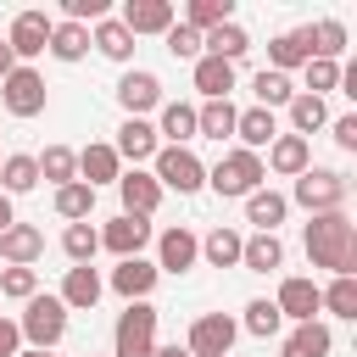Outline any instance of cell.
Wrapping results in <instances>:
<instances>
[{
    "instance_id": "obj_5",
    "label": "cell",
    "mask_w": 357,
    "mask_h": 357,
    "mask_svg": "<svg viewBox=\"0 0 357 357\" xmlns=\"http://www.w3.org/2000/svg\"><path fill=\"white\" fill-rule=\"evenodd\" d=\"M262 178H268V173H262V156H257V151H240V145L223 151L218 167H206V184H212L218 195H234V201H245L251 190H262Z\"/></svg>"
},
{
    "instance_id": "obj_27",
    "label": "cell",
    "mask_w": 357,
    "mask_h": 357,
    "mask_svg": "<svg viewBox=\"0 0 357 357\" xmlns=\"http://www.w3.org/2000/svg\"><path fill=\"white\" fill-rule=\"evenodd\" d=\"M89 45H95V50H100L106 61H123V67L134 61V33H128V28L117 22V17H100V22L89 28Z\"/></svg>"
},
{
    "instance_id": "obj_1",
    "label": "cell",
    "mask_w": 357,
    "mask_h": 357,
    "mask_svg": "<svg viewBox=\"0 0 357 357\" xmlns=\"http://www.w3.org/2000/svg\"><path fill=\"white\" fill-rule=\"evenodd\" d=\"M301 245L312 268H329L335 279H357V223L346 212H318L301 229Z\"/></svg>"
},
{
    "instance_id": "obj_16",
    "label": "cell",
    "mask_w": 357,
    "mask_h": 357,
    "mask_svg": "<svg viewBox=\"0 0 357 357\" xmlns=\"http://www.w3.org/2000/svg\"><path fill=\"white\" fill-rule=\"evenodd\" d=\"M112 151H117V162H134V167H139V162H151V156L162 151V139H156V128H151L145 117H123Z\"/></svg>"
},
{
    "instance_id": "obj_35",
    "label": "cell",
    "mask_w": 357,
    "mask_h": 357,
    "mask_svg": "<svg viewBox=\"0 0 357 357\" xmlns=\"http://www.w3.org/2000/svg\"><path fill=\"white\" fill-rule=\"evenodd\" d=\"M33 184H39V162H33L28 151L0 156V195H28Z\"/></svg>"
},
{
    "instance_id": "obj_3",
    "label": "cell",
    "mask_w": 357,
    "mask_h": 357,
    "mask_svg": "<svg viewBox=\"0 0 357 357\" xmlns=\"http://www.w3.org/2000/svg\"><path fill=\"white\" fill-rule=\"evenodd\" d=\"M17 329H22V346L28 351H56L61 335H67V307L56 296H33V301H22Z\"/></svg>"
},
{
    "instance_id": "obj_7",
    "label": "cell",
    "mask_w": 357,
    "mask_h": 357,
    "mask_svg": "<svg viewBox=\"0 0 357 357\" xmlns=\"http://www.w3.org/2000/svg\"><path fill=\"white\" fill-rule=\"evenodd\" d=\"M234 340H240V324H234L229 312H201V318L190 324V335H184V351H190V357H229Z\"/></svg>"
},
{
    "instance_id": "obj_18",
    "label": "cell",
    "mask_w": 357,
    "mask_h": 357,
    "mask_svg": "<svg viewBox=\"0 0 357 357\" xmlns=\"http://www.w3.org/2000/svg\"><path fill=\"white\" fill-rule=\"evenodd\" d=\"M117 178H123V162H117V151H112L106 139H89V145L78 151V184L100 190V184H117Z\"/></svg>"
},
{
    "instance_id": "obj_4",
    "label": "cell",
    "mask_w": 357,
    "mask_h": 357,
    "mask_svg": "<svg viewBox=\"0 0 357 357\" xmlns=\"http://www.w3.org/2000/svg\"><path fill=\"white\" fill-rule=\"evenodd\" d=\"M151 178H156L162 190L195 195V190H206V162H201L190 145H162V151L151 156Z\"/></svg>"
},
{
    "instance_id": "obj_34",
    "label": "cell",
    "mask_w": 357,
    "mask_h": 357,
    "mask_svg": "<svg viewBox=\"0 0 357 357\" xmlns=\"http://www.w3.org/2000/svg\"><path fill=\"white\" fill-rule=\"evenodd\" d=\"M240 245H245V234L229 229V223H218V229L201 240V257H206L212 268H240Z\"/></svg>"
},
{
    "instance_id": "obj_20",
    "label": "cell",
    "mask_w": 357,
    "mask_h": 357,
    "mask_svg": "<svg viewBox=\"0 0 357 357\" xmlns=\"http://www.w3.org/2000/svg\"><path fill=\"white\" fill-rule=\"evenodd\" d=\"M45 257V234L33 229V223H11L6 234H0V262L6 268H33Z\"/></svg>"
},
{
    "instance_id": "obj_26",
    "label": "cell",
    "mask_w": 357,
    "mask_h": 357,
    "mask_svg": "<svg viewBox=\"0 0 357 357\" xmlns=\"http://www.w3.org/2000/svg\"><path fill=\"white\" fill-rule=\"evenodd\" d=\"M234 139H240V151H268L273 139H279V123H273V112H262V106H251V112H240L234 117Z\"/></svg>"
},
{
    "instance_id": "obj_37",
    "label": "cell",
    "mask_w": 357,
    "mask_h": 357,
    "mask_svg": "<svg viewBox=\"0 0 357 357\" xmlns=\"http://www.w3.org/2000/svg\"><path fill=\"white\" fill-rule=\"evenodd\" d=\"M223 22H234V0H190L184 6V28H195V33H212Z\"/></svg>"
},
{
    "instance_id": "obj_45",
    "label": "cell",
    "mask_w": 357,
    "mask_h": 357,
    "mask_svg": "<svg viewBox=\"0 0 357 357\" xmlns=\"http://www.w3.org/2000/svg\"><path fill=\"white\" fill-rule=\"evenodd\" d=\"M301 73H307V89H301V95H318V100L340 84V61H307Z\"/></svg>"
},
{
    "instance_id": "obj_14",
    "label": "cell",
    "mask_w": 357,
    "mask_h": 357,
    "mask_svg": "<svg viewBox=\"0 0 357 357\" xmlns=\"http://www.w3.org/2000/svg\"><path fill=\"white\" fill-rule=\"evenodd\" d=\"M117 22L139 39V33H167L173 22H178V6L173 0H128L123 11H117Z\"/></svg>"
},
{
    "instance_id": "obj_29",
    "label": "cell",
    "mask_w": 357,
    "mask_h": 357,
    "mask_svg": "<svg viewBox=\"0 0 357 357\" xmlns=\"http://www.w3.org/2000/svg\"><path fill=\"white\" fill-rule=\"evenodd\" d=\"M251 50V33L240 28V22H223V28H212V33H201V56H218V61H240Z\"/></svg>"
},
{
    "instance_id": "obj_11",
    "label": "cell",
    "mask_w": 357,
    "mask_h": 357,
    "mask_svg": "<svg viewBox=\"0 0 357 357\" xmlns=\"http://www.w3.org/2000/svg\"><path fill=\"white\" fill-rule=\"evenodd\" d=\"M100 245H106L117 262L145 257V245H151V218H128V212H117V218L100 229Z\"/></svg>"
},
{
    "instance_id": "obj_30",
    "label": "cell",
    "mask_w": 357,
    "mask_h": 357,
    "mask_svg": "<svg viewBox=\"0 0 357 357\" xmlns=\"http://www.w3.org/2000/svg\"><path fill=\"white\" fill-rule=\"evenodd\" d=\"M234 100H201L195 106V139H229L234 134Z\"/></svg>"
},
{
    "instance_id": "obj_46",
    "label": "cell",
    "mask_w": 357,
    "mask_h": 357,
    "mask_svg": "<svg viewBox=\"0 0 357 357\" xmlns=\"http://www.w3.org/2000/svg\"><path fill=\"white\" fill-rule=\"evenodd\" d=\"M162 39H167V50H173L178 61H201V33H195V28H184V22H173V28L162 33Z\"/></svg>"
},
{
    "instance_id": "obj_48",
    "label": "cell",
    "mask_w": 357,
    "mask_h": 357,
    "mask_svg": "<svg viewBox=\"0 0 357 357\" xmlns=\"http://www.w3.org/2000/svg\"><path fill=\"white\" fill-rule=\"evenodd\" d=\"M22 351V329H17V318H0V357H17Z\"/></svg>"
},
{
    "instance_id": "obj_19",
    "label": "cell",
    "mask_w": 357,
    "mask_h": 357,
    "mask_svg": "<svg viewBox=\"0 0 357 357\" xmlns=\"http://www.w3.org/2000/svg\"><path fill=\"white\" fill-rule=\"evenodd\" d=\"M156 279H162V273H156V262H151V257H128V262H117V268H112V279H106V284H112L123 301H145V296L156 290Z\"/></svg>"
},
{
    "instance_id": "obj_22",
    "label": "cell",
    "mask_w": 357,
    "mask_h": 357,
    "mask_svg": "<svg viewBox=\"0 0 357 357\" xmlns=\"http://www.w3.org/2000/svg\"><path fill=\"white\" fill-rule=\"evenodd\" d=\"M100 290H106V279L84 262V268H67V279H61V296H56V301H61L67 312H89V307L100 301Z\"/></svg>"
},
{
    "instance_id": "obj_36",
    "label": "cell",
    "mask_w": 357,
    "mask_h": 357,
    "mask_svg": "<svg viewBox=\"0 0 357 357\" xmlns=\"http://www.w3.org/2000/svg\"><path fill=\"white\" fill-rule=\"evenodd\" d=\"M284 112H290V134H301V139L318 134V128H329V106H324L318 95H301V89H296V100H290Z\"/></svg>"
},
{
    "instance_id": "obj_28",
    "label": "cell",
    "mask_w": 357,
    "mask_h": 357,
    "mask_svg": "<svg viewBox=\"0 0 357 357\" xmlns=\"http://www.w3.org/2000/svg\"><path fill=\"white\" fill-rule=\"evenodd\" d=\"M307 45H312V61H340V56H346V22H340V17L307 22Z\"/></svg>"
},
{
    "instance_id": "obj_23",
    "label": "cell",
    "mask_w": 357,
    "mask_h": 357,
    "mask_svg": "<svg viewBox=\"0 0 357 357\" xmlns=\"http://www.w3.org/2000/svg\"><path fill=\"white\" fill-rule=\"evenodd\" d=\"M156 112H162V117H156L151 128H156L162 145H190V139H195V106H190V100H162Z\"/></svg>"
},
{
    "instance_id": "obj_38",
    "label": "cell",
    "mask_w": 357,
    "mask_h": 357,
    "mask_svg": "<svg viewBox=\"0 0 357 357\" xmlns=\"http://www.w3.org/2000/svg\"><path fill=\"white\" fill-rule=\"evenodd\" d=\"M33 162H39V178L56 190L78 178V151H67V145H45V156H33Z\"/></svg>"
},
{
    "instance_id": "obj_52",
    "label": "cell",
    "mask_w": 357,
    "mask_h": 357,
    "mask_svg": "<svg viewBox=\"0 0 357 357\" xmlns=\"http://www.w3.org/2000/svg\"><path fill=\"white\" fill-rule=\"evenodd\" d=\"M17 357H56V351H28V346H22V351H17Z\"/></svg>"
},
{
    "instance_id": "obj_43",
    "label": "cell",
    "mask_w": 357,
    "mask_h": 357,
    "mask_svg": "<svg viewBox=\"0 0 357 357\" xmlns=\"http://www.w3.org/2000/svg\"><path fill=\"white\" fill-rule=\"evenodd\" d=\"M245 335H257V340H268V335H279L284 329V318H279V307L268 301V296H257V301H245V324H240Z\"/></svg>"
},
{
    "instance_id": "obj_50",
    "label": "cell",
    "mask_w": 357,
    "mask_h": 357,
    "mask_svg": "<svg viewBox=\"0 0 357 357\" xmlns=\"http://www.w3.org/2000/svg\"><path fill=\"white\" fill-rule=\"evenodd\" d=\"M11 67H17V56H11V45H6V39H0V78H6V73H11Z\"/></svg>"
},
{
    "instance_id": "obj_12",
    "label": "cell",
    "mask_w": 357,
    "mask_h": 357,
    "mask_svg": "<svg viewBox=\"0 0 357 357\" xmlns=\"http://www.w3.org/2000/svg\"><path fill=\"white\" fill-rule=\"evenodd\" d=\"M195 262H201V240L184 223H173V229L156 234V273H190Z\"/></svg>"
},
{
    "instance_id": "obj_24",
    "label": "cell",
    "mask_w": 357,
    "mask_h": 357,
    "mask_svg": "<svg viewBox=\"0 0 357 357\" xmlns=\"http://www.w3.org/2000/svg\"><path fill=\"white\" fill-rule=\"evenodd\" d=\"M290 218V201L279 195V190H251L245 195V223H257V234H279V223Z\"/></svg>"
},
{
    "instance_id": "obj_17",
    "label": "cell",
    "mask_w": 357,
    "mask_h": 357,
    "mask_svg": "<svg viewBox=\"0 0 357 357\" xmlns=\"http://www.w3.org/2000/svg\"><path fill=\"white\" fill-rule=\"evenodd\" d=\"M312 167V145L301 139V134H279L273 145H268V162H262V173H279V178H301Z\"/></svg>"
},
{
    "instance_id": "obj_39",
    "label": "cell",
    "mask_w": 357,
    "mask_h": 357,
    "mask_svg": "<svg viewBox=\"0 0 357 357\" xmlns=\"http://www.w3.org/2000/svg\"><path fill=\"white\" fill-rule=\"evenodd\" d=\"M61 251H67L73 268L95 262V251H100V229H95V223H67V229H61Z\"/></svg>"
},
{
    "instance_id": "obj_44",
    "label": "cell",
    "mask_w": 357,
    "mask_h": 357,
    "mask_svg": "<svg viewBox=\"0 0 357 357\" xmlns=\"http://www.w3.org/2000/svg\"><path fill=\"white\" fill-rule=\"evenodd\" d=\"M39 296V268H0V301H33Z\"/></svg>"
},
{
    "instance_id": "obj_40",
    "label": "cell",
    "mask_w": 357,
    "mask_h": 357,
    "mask_svg": "<svg viewBox=\"0 0 357 357\" xmlns=\"http://www.w3.org/2000/svg\"><path fill=\"white\" fill-rule=\"evenodd\" d=\"M251 89H257V106H262V112H273V106H290V100H296V84H290L284 73H273V67H262V73L251 78Z\"/></svg>"
},
{
    "instance_id": "obj_32",
    "label": "cell",
    "mask_w": 357,
    "mask_h": 357,
    "mask_svg": "<svg viewBox=\"0 0 357 357\" xmlns=\"http://www.w3.org/2000/svg\"><path fill=\"white\" fill-rule=\"evenodd\" d=\"M45 50H50L56 61H84V56H89V28L61 17V22L50 28V45H45Z\"/></svg>"
},
{
    "instance_id": "obj_42",
    "label": "cell",
    "mask_w": 357,
    "mask_h": 357,
    "mask_svg": "<svg viewBox=\"0 0 357 357\" xmlns=\"http://www.w3.org/2000/svg\"><path fill=\"white\" fill-rule=\"evenodd\" d=\"M318 307H329L335 318H357V279H329V284H318Z\"/></svg>"
},
{
    "instance_id": "obj_53",
    "label": "cell",
    "mask_w": 357,
    "mask_h": 357,
    "mask_svg": "<svg viewBox=\"0 0 357 357\" xmlns=\"http://www.w3.org/2000/svg\"><path fill=\"white\" fill-rule=\"evenodd\" d=\"M89 357H95V351H89Z\"/></svg>"
},
{
    "instance_id": "obj_13",
    "label": "cell",
    "mask_w": 357,
    "mask_h": 357,
    "mask_svg": "<svg viewBox=\"0 0 357 357\" xmlns=\"http://www.w3.org/2000/svg\"><path fill=\"white\" fill-rule=\"evenodd\" d=\"M117 195H123V212H128V218H151V212L162 206V195H167V190L151 178V167H123Z\"/></svg>"
},
{
    "instance_id": "obj_10",
    "label": "cell",
    "mask_w": 357,
    "mask_h": 357,
    "mask_svg": "<svg viewBox=\"0 0 357 357\" xmlns=\"http://www.w3.org/2000/svg\"><path fill=\"white\" fill-rule=\"evenodd\" d=\"M117 106H123V117L156 112V106H162V78H156L151 67H128V73L117 78Z\"/></svg>"
},
{
    "instance_id": "obj_21",
    "label": "cell",
    "mask_w": 357,
    "mask_h": 357,
    "mask_svg": "<svg viewBox=\"0 0 357 357\" xmlns=\"http://www.w3.org/2000/svg\"><path fill=\"white\" fill-rule=\"evenodd\" d=\"M312 61V45H307V28H284V33H273L268 39V67L273 73H296V67H307Z\"/></svg>"
},
{
    "instance_id": "obj_25",
    "label": "cell",
    "mask_w": 357,
    "mask_h": 357,
    "mask_svg": "<svg viewBox=\"0 0 357 357\" xmlns=\"http://www.w3.org/2000/svg\"><path fill=\"white\" fill-rule=\"evenodd\" d=\"M329 351H335V335H329L324 318L296 324V329L284 335V346H279V357H329Z\"/></svg>"
},
{
    "instance_id": "obj_15",
    "label": "cell",
    "mask_w": 357,
    "mask_h": 357,
    "mask_svg": "<svg viewBox=\"0 0 357 357\" xmlns=\"http://www.w3.org/2000/svg\"><path fill=\"white\" fill-rule=\"evenodd\" d=\"M273 307H279V318H290V324H312V318L324 312V307H318V284H312V279H301V273L279 279Z\"/></svg>"
},
{
    "instance_id": "obj_41",
    "label": "cell",
    "mask_w": 357,
    "mask_h": 357,
    "mask_svg": "<svg viewBox=\"0 0 357 357\" xmlns=\"http://www.w3.org/2000/svg\"><path fill=\"white\" fill-rule=\"evenodd\" d=\"M89 212H95V190L89 184H61L56 190V218H67V223H89Z\"/></svg>"
},
{
    "instance_id": "obj_8",
    "label": "cell",
    "mask_w": 357,
    "mask_h": 357,
    "mask_svg": "<svg viewBox=\"0 0 357 357\" xmlns=\"http://www.w3.org/2000/svg\"><path fill=\"white\" fill-rule=\"evenodd\" d=\"M50 28H56V17H50V11H39V6H28V11H17V17H11V33H6V45H11L17 67H28L33 56H45V45H50Z\"/></svg>"
},
{
    "instance_id": "obj_31",
    "label": "cell",
    "mask_w": 357,
    "mask_h": 357,
    "mask_svg": "<svg viewBox=\"0 0 357 357\" xmlns=\"http://www.w3.org/2000/svg\"><path fill=\"white\" fill-rule=\"evenodd\" d=\"M240 268H251V273L284 268V240H279V234H251V240L240 245Z\"/></svg>"
},
{
    "instance_id": "obj_47",
    "label": "cell",
    "mask_w": 357,
    "mask_h": 357,
    "mask_svg": "<svg viewBox=\"0 0 357 357\" xmlns=\"http://www.w3.org/2000/svg\"><path fill=\"white\" fill-rule=\"evenodd\" d=\"M329 134H335V145H340V151H357V112L329 117Z\"/></svg>"
},
{
    "instance_id": "obj_6",
    "label": "cell",
    "mask_w": 357,
    "mask_h": 357,
    "mask_svg": "<svg viewBox=\"0 0 357 357\" xmlns=\"http://www.w3.org/2000/svg\"><path fill=\"white\" fill-rule=\"evenodd\" d=\"M156 351V307L128 301L112 324V357H151Z\"/></svg>"
},
{
    "instance_id": "obj_33",
    "label": "cell",
    "mask_w": 357,
    "mask_h": 357,
    "mask_svg": "<svg viewBox=\"0 0 357 357\" xmlns=\"http://www.w3.org/2000/svg\"><path fill=\"white\" fill-rule=\"evenodd\" d=\"M195 89H201V100H229V89H234V67L218 61V56H201V61H195Z\"/></svg>"
},
{
    "instance_id": "obj_9",
    "label": "cell",
    "mask_w": 357,
    "mask_h": 357,
    "mask_svg": "<svg viewBox=\"0 0 357 357\" xmlns=\"http://www.w3.org/2000/svg\"><path fill=\"white\" fill-rule=\"evenodd\" d=\"M0 106H6L11 117H39V112H45V78H39L33 67H11V73L0 78Z\"/></svg>"
},
{
    "instance_id": "obj_49",
    "label": "cell",
    "mask_w": 357,
    "mask_h": 357,
    "mask_svg": "<svg viewBox=\"0 0 357 357\" xmlns=\"http://www.w3.org/2000/svg\"><path fill=\"white\" fill-rule=\"evenodd\" d=\"M11 223H17V212H11V195H0V234H6Z\"/></svg>"
},
{
    "instance_id": "obj_2",
    "label": "cell",
    "mask_w": 357,
    "mask_h": 357,
    "mask_svg": "<svg viewBox=\"0 0 357 357\" xmlns=\"http://www.w3.org/2000/svg\"><path fill=\"white\" fill-rule=\"evenodd\" d=\"M346 195H351V178H346L340 167H307V173L290 184L284 201H296L307 218H318V212H346Z\"/></svg>"
},
{
    "instance_id": "obj_51",
    "label": "cell",
    "mask_w": 357,
    "mask_h": 357,
    "mask_svg": "<svg viewBox=\"0 0 357 357\" xmlns=\"http://www.w3.org/2000/svg\"><path fill=\"white\" fill-rule=\"evenodd\" d=\"M151 357H190V351H184V346H178V340H173V346H156V351H151Z\"/></svg>"
}]
</instances>
